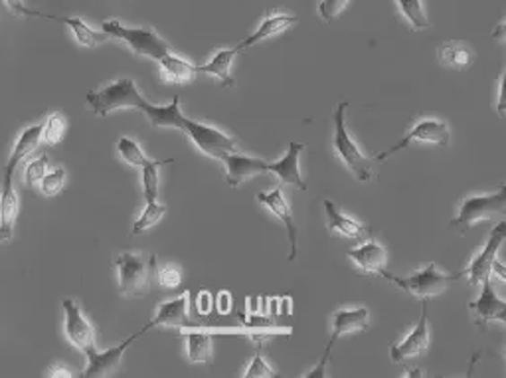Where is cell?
<instances>
[{
	"label": "cell",
	"mask_w": 506,
	"mask_h": 378,
	"mask_svg": "<svg viewBox=\"0 0 506 378\" xmlns=\"http://www.w3.org/2000/svg\"><path fill=\"white\" fill-rule=\"evenodd\" d=\"M6 4L11 6V11H14L16 14H22V16H38V11H31V8H26L22 0H6Z\"/></svg>",
	"instance_id": "41"
},
{
	"label": "cell",
	"mask_w": 506,
	"mask_h": 378,
	"mask_svg": "<svg viewBox=\"0 0 506 378\" xmlns=\"http://www.w3.org/2000/svg\"><path fill=\"white\" fill-rule=\"evenodd\" d=\"M506 242V222H499L491 232V238L481 250L479 256H475L471 266L467 268V276H469L471 286H481L486 277H491L493 264L499 254L501 246Z\"/></svg>",
	"instance_id": "9"
},
{
	"label": "cell",
	"mask_w": 506,
	"mask_h": 378,
	"mask_svg": "<svg viewBox=\"0 0 506 378\" xmlns=\"http://www.w3.org/2000/svg\"><path fill=\"white\" fill-rule=\"evenodd\" d=\"M164 215H167V207L159 205V202H154V205H147V208L143 210V215L133 224L131 234L137 236V234H143V232L151 230L153 226H157Z\"/></svg>",
	"instance_id": "31"
},
{
	"label": "cell",
	"mask_w": 506,
	"mask_h": 378,
	"mask_svg": "<svg viewBox=\"0 0 506 378\" xmlns=\"http://www.w3.org/2000/svg\"><path fill=\"white\" fill-rule=\"evenodd\" d=\"M396 3L400 4L402 14L407 18V22H410L415 31H423V28L430 26V21H427V16L423 13L422 0H396Z\"/></svg>",
	"instance_id": "32"
},
{
	"label": "cell",
	"mask_w": 506,
	"mask_h": 378,
	"mask_svg": "<svg viewBox=\"0 0 506 378\" xmlns=\"http://www.w3.org/2000/svg\"><path fill=\"white\" fill-rule=\"evenodd\" d=\"M336 341H338V337H335V335H333V338H330L328 345H327V348H325L323 356H320V363H318V366L315 368V371H310L309 374H305L307 378H325V376H327V363H328L330 351H333V347H335V343H336Z\"/></svg>",
	"instance_id": "39"
},
{
	"label": "cell",
	"mask_w": 506,
	"mask_h": 378,
	"mask_svg": "<svg viewBox=\"0 0 506 378\" xmlns=\"http://www.w3.org/2000/svg\"><path fill=\"white\" fill-rule=\"evenodd\" d=\"M46 169H48V157L46 154H40L36 161H31L26 164V171H24V182L26 184H36V182H42L46 177Z\"/></svg>",
	"instance_id": "35"
},
{
	"label": "cell",
	"mask_w": 506,
	"mask_h": 378,
	"mask_svg": "<svg viewBox=\"0 0 506 378\" xmlns=\"http://www.w3.org/2000/svg\"><path fill=\"white\" fill-rule=\"evenodd\" d=\"M299 22V18L293 16V14H274V16H267L264 22H261V26L257 28L256 32H253L249 38H246L240 44L241 50H246V48L253 46V44H259V42H264L267 40V38L271 36H275L279 32H285L287 28L291 26H295Z\"/></svg>",
	"instance_id": "23"
},
{
	"label": "cell",
	"mask_w": 506,
	"mask_h": 378,
	"mask_svg": "<svg viewBox=\"0 0 506 378\" xmlns=\"http://www.w3.org/2000/svg\"><path fill=\"white\" fill-rule=\"evenodd\" d=\"M117 151H119V157L126 163L133 164V167H147V164L153 163V159H149L147 154L141 151V147L137 143L129 137H119L117 141Z\"/></svg>",
	"instance_id": "30"
},
{
	"label": "cell",
	"mask_w": 506,
	"mask_h": 378,
	"mask_svg": "<svg viewBox=\"0 0 506 378\" xmlns=\"http://www.w3.org/2000/svg\"><path fill=\"white\" fill-rule=\"evenodd\" d=\"M198 305H200V312H202V313L208 312V307H210V297H208V294H202V295H200V303H198Z\"/></svg>",
	"instance_id": "45"
},
{
	"label": "cell",
	"mask_w": 506,
	"mask_h": 378,
	"mask_svg": "<svg viewBox=\"0 0 506 378\" xmlns=\"http://www.w3.org/2000/svg\"><path fill=\"white\" fill-rule=\"evenodd\" d=\"M346 110L348 101H340L333 115V125H335V151L343 161L348 171L354 174L360 182H370L372 180V164L366 154L358 149L354 139L350 137L348 127H346Z\"/></svg>",
	"instance_id": "4"
},
{
	"label": "cell",
	"mask_w": 506,
	"mask_h": 378,
	"mask_svg": "<svg viewBox=\"0 0 506 378\" xmlns=\"http://www.w3.org/2000/svg\"><path fill=\"white\" fill-rule=\"evenodd\" d=\"M493 271L496 276H499L501 279H504L506 281V266L504 264H501L499 259H494V264H493Z\"/></svg>",
	"instance_id": "44"
},
{
	"label": "cell",
	"mask_w": 506,
	"mask_h": 378,
	"mask_svg": "<svg viewBox=\"0 0 506 378\" xmlns=\"http://www.w3.org/2000/svg\"><path fill=\"white\" fill-rule=\"evenodd\" d=\"M257 200L261 202V205H266L285 224L287 238L291 242V254H289L287 259L289 261H295L297 256H299V248H297L299 226H297V222L293 218V212H291V208L287 205L284 192H281V189H275V190H271V192H261V195H257Z\"/></svg>",
	"instance_id": "12"
},
{
	"label": "cell",
	"mask_w": 506,
	"mask_h": 378,
	"mask_svg": "<svg viewBox=\"0 0 506 378\" xmlns=\"http://www.w3.org/2000/svg\"><path fill=\"white\" fill-rule=\"evenodd\" d=\"M496 321H502V323L506 325V303H504V307H502V312L499 313V317H496Z\"/></svg>",
	"instance_id": "46"
},
{
	"label": "cell",
	"mask_w": 506,
	"mask_h": 378,
	"mask_svg": "<svg viewBox=\"0 0 506 378\" xmlns=\"http://www.w3.org/2000/svg\"><path fill=\"white\" fill-rule=\"evenodd\" d=\"M103 32L113 38H119L125 44H129L131 52L139 57H153L161 62L164 56L170 54V46L154 31L144 28H125L119 21H105Z\"/></svg>",
	"instance_id": "6"
},
{
	"label": "cell",
	"mask_w": 506,
	"mask_h": 378,
	"mask_svg": "<svg viewBox=\"0 0 506 378\" xmlns=\"http://www.w3.org/2000/svg\"><path fill=\"white\" fill-rule=\"evenodd\" d=\"M115 269L119 276V294L126 297H144L151 292L153 269L157 266L154 254L137 256L125 251L115 259Z\"/></svg>",
	"instance_id": "3"
},
{
	"label": "cell",
	"mask_w": 506,
	"mask_h": 378,
	"mask_svg": "<svg viewBox=\"0 0 506 378\" xmlns=\"http://www.w3.org/2000/svg\"><path fill=\"white\" fill-rule=\"evenodd\" d=\"M506 215V184L493 195L483 197H467L461 202L459 215L451 220V228L459 230V234H467L471 228L481 224L484 220Z\"/></svg>",
	"instance_id": "5"
},
{
	"label": "cell",
	"mask_w": 506,
	"mask_h": 378,
	"mask_svg": "<svg viewBox=\"0 0 506 378\" xmlns=\"http://www.w3.org/2000/svg\"><path fill=\"white\" fill-rule=\"evenodd\" d=\"M368 327H370V313L366 307L340 309V312L335 313V319H333V335L338 338L346 333L366 331Z\"/></svg>",
	"instance_id": "22"
},
{
	"label": "cell",
	"mask_w": 506,
	"mask_h": 378,
	"mask_svg": "<svg viewBox=\"0 0 506 378\" xmlns=\"http://www.w3.org/2000/svg\"><path fill=\"white\" fill-rule=\"evenodd\" d=\"M52 376H74V374H72L70 371H64V368H62V371H56V373H52Z\"/></svg>",
	"instance_id": "47"
},
{
	"label": "cell",
	"mask_w": 506,
	"mask_h": 378,
	"mask_svg": "<svg viewBox=\"0 0 506 378\" xmlns=\"http://www.w3.org/2000/svg\"><path fill=\"white\" fill-rule=\"evenodd\" d=\"M437 57H440L441 66L453 67V70H467L473 62V52L471 48L465 44L447 42L437 50Z\"/></svg>",
	"instance_id": "27"
},
{
	"label": "cell",
	"mask_w": 506,
	"mask_h": 378,
	"mask_svg": "<svg viewBox=\"0 0 506 378\" xmlns=\"http://www.w3.org/2000/svg\"><path fill=\"white\" fill-rule=\"evenodd\" d=\"M159 284L162 287H167V289H172V287H179L180 286V281H182V276H180V269L179 268H162L159 271Z\"/></svg>",
	"instance_id": "38"
},
{
	"label": "cell",
	"mask_w": 506,
	"mask_h": 378,
	"mask_svg": "<svg viewBox=\"0 0 506 378\" xmlns=\"http://www.w3.org/2000/svg\"><path fill=\"white\" fill-rule=\"evenodd\" d=\"M223 163H226V182L230 189H238L241 187L243 182L248 179L256 177V174H264V159H256V157H246L241 153H223L220 157Z\"/></svg>",
	"instance_id": "14"
},
{
	"label": "cell",
	"mask_w": 506,
	"mask_h": 378,
	"mask_svg": "<svg viewBox=\"0 0 506 378\" xmlns=\"http://www.w3.org/2000/svg\"><path fill=\"white\" fill-rule=\"evenodd\" d=\"M64 131H65L64 119L57 113H54V115H50V118L44 121L42 139L46 141V145H50V147H54V145L60 143V139L64 137Z\"/></svg>",
	"instance_id": "33"
},
{
	"label": "cell",
	"mask_w": 506,
	"mask_h": 378,
	"mask_svg": "<svg viewBox=\"0 0 506 378\" xmlns=\"http://www.w3.org/2000/svg\"><path fill=\"white\" fill-rule=\"evenodd\" d=\"M187 338V353L192 363H208L214 351V337L210 333H180Z\"/></svg>",
	"instance_id": "28"
},
{
	"label": "cell",
	"mask_w": 506,
	"mask_h": 378,
	"mask_svg": "<svg viewBox=\"0 0 506 378\" xmlns=\"http://www.w3.org/2000/svg\"><path fill=\"white\" fill-rule=\"evenodd\" d=\"M243 376H246V378H275V376H279L274 371V368H271L264 361V356H261V345H257V351H256V355H253V361L249 363L248 371Z\"/></svg>",
	"instance_id": "34"
},
{
	"label": "cell",
	"mask_w": 506,
	"mask_h": 378,
	"mask_svg": "<svg viewBox=\"0 0 506 378\" xmlns=\"http://www.w3.org/2000/svg\"><path fill=\"white\" fill-rule=\"evenodd\" d=\"M307 145L305 143H289V149L285 153V157H281L275 163H267L264 164V171L275 174V177L285 182V184H295L301 190H307V182L301 179V171H299V159L301 153L305 151Z\"/></svg>",
	"instance_id": "13"
},
{
	"label": "cell",
	"mask_w": 506,
	"mask_h": 378,
	"mask_svg": "<svg viewBox=\"0 0 506 378\" xmlns=\"http://www.w3.org/2000/svg\"><path fill=\"white\" fill-rule=\"evenodd\" d=\"M427 299H422V317L414 331L402 343L390 347V358L397 365H406L410 358L427 353L430 348V329H427Z\"/></svg>",
	"instance_id": "10"
},
{
	"label": "cell",
	"mask_w": 506,
	"mask_h": 378,
	"mask_svg": "<svg viewBox=\"0 0 506 378\" xmlns=\"http://www.w3.org/2000/svg\"><path fill=\"white\" fill-rule=\"evenodd\" d=\"M220 312L222 313H228L230 312V294H220Z\"/></svg>",
	"instance_id": "43"
},
{
	"label": "cell",
	"mask_w": 506,
	"mask_h": 378,
	"mask_svg": "<svg viewBox=\"0 0 506 378\" xmlns=\"http://www.w3.org/2000/svg\"><path fill=\"white\" fill-rule=\"evenodd\" d=\"M493 40L494 42H501L506 46V21L501 22L499 26L494 28V32H493Z\"/></svg>",
	"instance_id": "42"
},
{
	"label": "cell",
	"mask_w": 506,
	"mask_h": 378,
	"mask_svg": "<svg viewBox=\"0 0 506 378\" xmlns=\"http://www.w3.org/2000/svg\"><path fill=\"white\" fill-rule=\"evenodd\" d=\"M144 333H147V329L143 327L139 333L131 335L129 338H126V341H123L121 345L109 348V351H103V353L95 351V353H92L90 356H87V368H85L83 376L93 378V376H109V374H113L117 368H119V365L123 361V355L126 353V348H129L131 343L137 341V338L143 337Z\"/></svg>",
	"instance_id": "11"
},
{
	"label": "cell",
	"mask_w": 506,
	"mask_h": 378,
	"mask_svg": "<svg viewBox=\"0 0 506 378\" xmlns=\"http://www.w3.org/2000/svg\"><path fill=\"white\" fill-rule=\"evenodd\" d=\"M481 286H483V292L476 302L469 303V309L473 312L475 325L484 327L491 321H496V317H499V313L502 312L506 302H501V299L496 297L494 289L491 286V277H486Z\"/></svg>",
	"instance_id": "19"
},
{
	"label": "cell",
	"mask_w": 506,
	"mask_h": 378,
	"mask_svg": "<svg viewBox=\"0 0 506 378\" xmlns=\"http://www.w3.org/2000/svg\"><path fill=\"white\" fill-rule=\"evenodd\" d=\"M407 376H422L420 371H407Z\"/></svg>",
	"instance_id": "48"
},
{
	"label": "cell",
	"mask_w": 506,
	"mask_h": 378,
	"mask_svg": "<svg viewBox=\"0 0 506 378\" xmlns=\"http://www.w3.org/2000/svg\"><path fill=\"white\" fill-rule=\"evenodd\" d=\"M143 113L147 115L151 127H170V129H179L182 133L190 131L192 119L184 118V115H182L179 95L174 98V101L170 105L147 103V105H144Z\"/></svg>",
	"instance_id": "15"
},
{
	"label": "cell",
	"mask_w": 506,
	"mask_h": 378,
	"mask_svg": "<svg viewBox=\"0 0 506 378\" xmlns=\"http://www.w3.org/2000/svg\"><path fill=\"white\" fill-rule=\"evenodd\" d=\"M198 66L182 60L177 54H169L161 60V75L167 84L187 85L196 80Z\"/></svg>",
	"instance_id": "20"
},
{
	"label": "cell",
	"mask_w": 506,
	"mask_h": 378,
	"mask_svg": "<svg viewBox=\"0 0 506 378\" xmlns=\"http://www.w3.org/2000/svg\"><path fill=\"white\" fill-rule=\"evenodd\" d=\"M463 276H467V269L461 271V274H445V271L437 268L435 261H430V264L410 277H397L388 274V271L382 274V277L390 281V284L420 299H430L443 294L447 287L453 286L455 281H459Z\"/></svg>",
	"instance_id": "2"
},
{
	"label": "cell",
	"mask_w": 506,
	"mask_h": 378,
	"mask_svg": "<svg viewBox=\"0 0 506 378\" xmlns=\"http://www.w3.org/2000/svg\"><path fill=\"white\" fill-rule=\"evenodd\" d=\"M188 299H190L188 294H182L177 299H170V302L167 303H161L157 309V315L151 319L147 327L153 329V327H187L190 325Z\"/></svg>",
	"instance_id": "17"
},
{
	"label": "cell",
	"mask_w": 506,
	"mask_h": 378,
	"mask_svg": "<svg viewBox=\"0 0 506 378\" xmlns=\"http://www.w3.org/2000/svg\"><path fill=\"white\" fill-rule=\"evenodd\" d=\"M243 50L240 48V44L236 48H231V50H220L216 56L212 57L208 64L198 66V72L204 74H210V75H216L222 85L231 87L233 80H231V64L236 57L241 54Z\"/></svg>",
	"instance_id": "25"
},
{
	"label": "cell",
	"mask_w": 506,
	"mask_h": 378,
	"mask_svg": "<svg viewBox=\"0 0 506 378\" xmlns=\"http://www.w3.org/2000/svg\"><path fill=\"white\" fill-rule=\"evenodd\" d=\"M348 259L354 261V266L362 271V274H376L382 276L386 271V250L376 244V242H366L360 248H354L348 251Z\"/></svg>",
	"instance_id": "18"
},
{
	"label": "cell",
	"mask_w": 506,
	"mask_h": 378,
	"mask_svg": "<svg viewBox=\"0 0 506 378\" xmlns=\"http://www.w3.org/2000/svg\"><path fill=\"white\" fill-rule=\"evenodd\" d=\"M350 0H320L318 4V16L325 22H333L338 18V14L345 11Z\"/></svg>",
	"instance_id": "36"
},
{
	"label": "cell",
	"mask_w": 506,
	"mask_h": 378,
	"mask_svg": "<svg viewBox=\"0 0 506 378\" xmlns=\"http://www.w3.org/2000/svg\"><path fill=\"white\" fill-rule=\"evenodd\" d=\"M64 312H65V337L75 348L90 356L95 353V331L90 321L83 317L74 299H64Z\"/></svg>",
	"instance_id": "8"
},
{
	"label": "cell",
	"mask_w": 506,
	"mask_h": 378,
	"mask_svg": "<svg viewBox=\"0 0 506 378\" xmlns=\"http://www.w3.org/2000/svg\"><path fill=\"white\" fill-rule=\"evenodd\" d=\"M496 111H499L501 118L506 115V66H504V74H502V82H501V92H499V103H496Z\"/></svg>",
	"instance_id": "40"
},
{
	"label": "cell",
	"mask_w": 506,
	"mask_h": 378,
	"mask_svg": "<svg viewBox=\"0 0 506 378\" xmlns=\"http://www.w3.org/2000/svg\"><path fill=\"white\" fill-rule=\"evenodd\" d=\"M42 131H44V123L24 129L21 133V137H18L16 145H14L13 154H11V157H8V161H6V164H4L3 169H8V171H14L16 172L18 163H21L22 159H26L28 154H31L38 147V143H40V139H42Z\"/></svg>",
	"instance_id": "26"
},
{
	"label": "cell",
	"mask_w": 506,
	"mask_h": 378,
	"mask_svg": "<svg viewBox=\"0 0 506 378\" xmlns=\"http://www.w3.org/2000/svg\"><path fill=\"white\" fill-rule=\"evenodd\" d=\"M125 3H126V0H125Z\"/></svg>",
	"instance_id": "49"
},
{
	"label": "cell",
	"mask_w": 506,
	"mask_h": 378,
	"mask_svg": "<svg viewBox=\"0 0 506 378\" xmlns=\"http://www.w3.org/2000/svg\"><path fill=\"white\" fill-rule=\"evenodd\" d=\"M14 172L3 169V200H0V238L8 244L14 234V224L18 218V195L13 189Z\"/></svg>",
	"instance_id": "16"
},
{
	"label": "cell",
	"mask_w": 506,
	"mask_h": 378,
	"mask_svg": "<svg viewBox=\"0 0 506 378\" xmlns=\"http://www.w3.org/2000/svg\"><path fill=\"white\" fill-rule=\"evenodd\" d=\"M87 103L92 105L95 115L107 118L117 110H139L143 111L149 101L139 93L133 80H117L101 90L87 92Z\"/></svg>",
	"instance_id": "1"
},
{
	"label": "cell",
	"mask_w": 506,
	"mask_h": 378,
	"mask_svg": "<svg viewBox=\"0 0 506 378\" xmlns=\"http://www.w3.org/2000/svg\"><path fill=\"white\" fill-rule=\"evenodd\" d=\"M64 179H65V171L64 169H56L52 172H48L46 177H44V180L40 182L44 195L46 197L57 195V192H60L62 187H64Z\"/></svg>",
	"instance_id": "37"
},
{
	"label": "cell",
	"mask_w": 506,
	"mask_h": 378,
	"mask_svg": "<svg viewBox=\"0 0 506 378\" xmlns=\"http://www.w3.org/2000/svg\"><path fill=\"white\" fill-rule=\"evenodd\" d=\"M412 141L430 143V145H435V147H443V149H445V147H449L451 133H449V127H447V123H443V121H437V119H422L420 123L414 125L412 131L407 133L400 143H396L394 147H390V149L384 151V153H378L374 159L380 161V163H384V161L390 159L392 154L404 151Z\"/></svg>",
	"instance_id": "7"
},
{
	"label": "cell",
	"mask_w": 506,
	"mask_h": 378,
	"mask_svg": "<svg viewBox=\"0 0 506 378\" xmlns=\"http://www.w3.org/2000/svg\"><path fill=\"white\" fill-rule=\"evenodd\" d=\"M325 215H327V228L345 238H362L368 232V228L360 224V222L343 215L335 202L328 198L325 200Z\"/></svg>",
	"instance_id": "21"
},
{
	"label": "cell",
	"mask_w": 506,
	"mask_h": 378,
	"mask_svg": "<svg viewBox=\"0 0 506 378\" xmlns=\"http://www.w3.org/2000/svg\"><path fill=\"white\" fill-rule=\"evenodd\" d=\"M38 16L48 18V21H54V22H60V24L70 26L74 36H75V40L80 42L82 46H87V48L100 46V44L107 42V38H109V34H105V32H95L92 26H87L83 21H80V18L54 16V14H46V13H38Z\"/></svg>",
	"instance_id": "24"
},
{
	"label": "cell",
	"mask_w": 506,
	"mask_h": 378,
	"mask_svg": "<svg viewBox=\"0 0 506 378\" xmlns=\"http://www.w3.org/2000/svg\"><path fill=\"white\" fill-rule=\"evenodd\" d=\"M170 163L172 159H159L143 167V197L147 200V205L159 202V169Z\"/></svg>",
	"instance_id": "29"
}]
</instances>
